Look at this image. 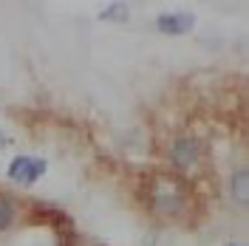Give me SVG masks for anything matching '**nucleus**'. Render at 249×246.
I'll use <instances>...</instances> for the list:
<instances>
[{"instance_id": "7ed1b4c3", "label": "nucleus", "mask_w": 249, "mask_h": 246, "mask_svg": "<svg viewBox=\"0 0 249 246\" xmlns=\"http://www.w3.org/2000/svg\"><path fill=\"white\" fill-rule=\"evenodd\" d=\"M46 173V161L43 158H31V156H17L9 167V176L17 184H34L40 176Z\"/></svg>"}, {"instance_id": "20e7f679", "label": "nucleus", "mask_w": 249, "mask_h": 246, "mask_svg": "<svg viewBox=\"0 0 249 246\" xmlns=\"http://www.w3.org/2000/svg\"><path fill=\"white\" fill-rule=\"evenodd\" d=\"M196 17L193 15H184V12H176V15H159L156 26L164 31V34H184V31L193 29Z\"/></svg>"}, {"instance_id": "6e6552de", "label": "nucleus", "mask_w": 249, "mask_h": 246, "mask_svg": "<svg viewBox=\"0 0 249 246\" xmlns=\"http://www.w3.org/2000/svg\"><path fill=\"white\" fill-rule=\"evenodd\" d=\"M3 144H6V136H3V130H0V147H3Z\"/></svg>"}, {"instance_id": "0eeeda50", "label": "nucleus", "mask_w": 249, "mask_h": 246, "mask_svg": "<svg viewBox=\"0 0 249 246\" xmlns=\"http://www.w3.org/2000/svg\"><path fill=\"white\" fill-rule=\"evenodd\" d=\"M124 15H127V6H122V3H119V6H110V9L102 12L105 20H124Z\"/></svg>"}, {"instance_id": "423d86ee", "label": "nucleus", "mask_w": 249, "mask_h": 246, "mask_svg": "<svg viewBox=\"0 0 249 246\" xmlns=\"http://www.w3.org/2000/svg\"><path fill=\"white\" fill-rule=\"evenodd\" d=\"M15 221V204L9 195H0V229H9Z\"/></svg>"}, {"instance_id": "f03ea898", "label": "nucleus", "mask_w": 249, "mask_h": 246, "mask_svg": "<svg viewBox=\"0 0 249 246\" xmlns=\"http://www.w3.org/2000/svg\"><path fill=\"white\" fill-rule=\"evenodd\" d=\"M201 158V147L193 136H178L176 141L170 144V161L176 164L178 170H193Z\"/></svg>"}, {"instance_id": "39448f33", "label": "nucleus", "mask_w": 249, "mask_h": 246, "mask_svg": "<svg viewBox=\"0 0 249 246\" xmlns=\"http://www.w3.org/2000/svg\"><path fill=\"white\" fill-rule=\"evenodd\" d=\"M232 195L238 198V204H247L249 201V173L247 170H238L232 176Z\"/></svg>"}, {"instance_id": "f257e3e1", "label": "nucleus", "mask_w": 249, "mask_h": 246, "mask_svg": "<svg viewBox=\"0 0 249 246\" xmlns=\"http://www.w3.org/2000/svg\"><path fill=\"white\" fill-rule=\"evenodd\" d=\"M144 195H147V204L153 207V212L167 218L181 215L187 207V184L176 176H167V173L153 176L144 187Z\"/></svg>"}, {"instance_id": "1a4fd4ad", "label": "nucleus", "mask_w": 249, "mask_h": 246, "mask_svg": "<svg viewBox=\"0 0 249 246\" xmlns=\"http://www.w3.org/2000/svg\"><path fill=\"white\" fill-rule=\"evenodd\" d=\"M230 246H232V244H230Z\"/></svg>"}]
</instances>
